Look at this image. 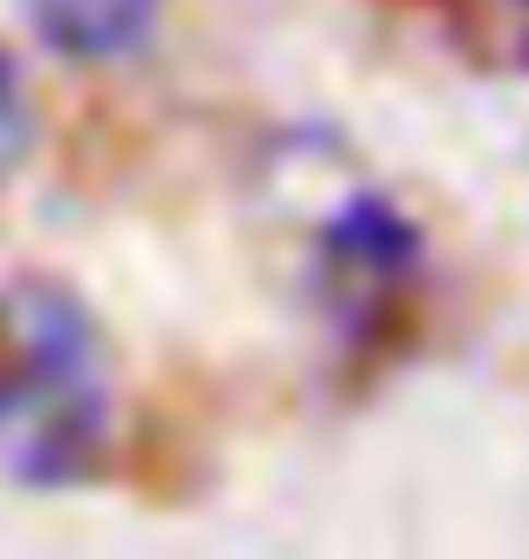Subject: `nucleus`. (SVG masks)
I'll return each mask as SVG.
<instances>
[{"mask_svg": "<svg viewBox=\"0 0 529 559\" xmlns=\"http://www.w3.org/2000/svg\"><path fill=\"white\" fill-rule=\"evenodd\" d=\"M109 356L81 298L0 284V473L22 487L81 479L109 443Z\"/></svg>", "mask_w": 529, "mask_h": 559, "instance_id": "nucleus-1", "label": "nucleus"}, {"mask_svg": "<svg viewBox=\"0 0 529 559\" xmlns=\"http://www.w3.org/2000/svg\"><path fill=\"white\" fill-rule=\"evenodd\" d=\"M29 22L65 59H123L153 37L160 0H29Z\"/></svg>", "mask_w": 529, "mask_h": 559, "instance_id": "nucleus-2", "label": "nucleus"}, {"mask_svg": "<svg viewBox=\"0 0 529 559\" xmlns=\"http://www.w3.org/2000/svg\"><path fill=\"white\" fill-rule=\"evenodd\" d=\"M22 145H29V103H22V81H15V66L0 59V182L15 175Z\"/></svg>", "mask_w": 529, "mask_h": 559, "instance_id": "nucleus-3", "label": "nucleus"}]
</instances>
